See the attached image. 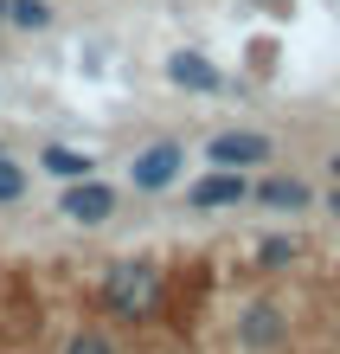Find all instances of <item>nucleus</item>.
Segmentation results:
<instances>
[{"label": "nucleus", "mask_w": 340, "mask_h": 354, "mask_svg": "<svg viewBox=\"0 0 340 354\" xmlns=\"http://www.w3.org/2000/svg\"><path fill=\"white\" fill-rule=\"evenodd\" d=\"M0 149H7V142H0Z\"/></svg>", "instance_id": "nucleus-18"}, {"label": "nucleus", "mask_w": 340, "mask_h": 354, "mask_svg": "<svg viewBox=\"0 0 340 354\" xmlns=\"http://www.w3.org/2000/svg\"><path fill=\"white\" fill-rule=\"evenodd\" d=\"M206 161L212 168H270L276 161V142L263 129H219V136H206Z\"/></svg>", "instance_id": "nucleus-4"}, {"label": "nucleus", "mask_w": 340, "mask_h": 354, "mask_svg": "<svg viewBox=\"0 0 340 354\" xmlns=\"http://www.w3.org/2000/svg\"><path fill=\"white\" fill-rule=\"evenodd\" d=\"M52 26H58V0H7V32L39 39V32H52Z\"/></svg>", "instance_id": "nucleus-10"}, {"label": "nucleus", "mask_w": 340, "mask_h": 354, "mask_svg": "<svg viewBox=\"0 0 340 354\" xmlns=\"http://www.w3.org/2000/svg\"><path fill=\"white\" fill-rule=\"evenodd\" d=\"M328 174H334V187H340V155H334V161H328Z\"/></svg>", "instance_id": "nucleus-15"}, {"label": "nucleus", "mask_w": 340, "mask_h": 354, "mask_svg": "<svg viewBox=\"0 0 340 354\" xmlns=\"http://www.w3.org/2000/svg\"><path fill=\"white\" fill-rule=\"evenodd\" d=\"M334 328H340V316H334Z\"/></svg>", "instance_id": "nucleus-17"}, {"label": "nucleus", "mask_w": 340, "mask_h": 354, "mask_svg": "<svg viewBox=\"0 0 340 354\" xmlns=\"http://www.w3.org/2000/svg\"><path fill=\"white\" fill-rule=\"evenodd\" d=\"M65 354H122V348L103 335V328H77V335L65 342Z\"/></svg>", "instance_id": "nucleus-13"}, {"label": "nucleus", "mask_w": 340, "mask_h": 354, "mask_svg": "<svg viewBox=\"0 0 340 354\" xmlns=\"http://www.w3.org/2000/svg\"><path fill=\"white\" fill-rule=\"evenodd\" d=\"M116 213H122V187H116V180H103V174H90V180H71V187H58V219L83 225V232L110 225Z\"/></svg>", "instance_id": "nucleus-2"}, {"label": "nucleus", "mask_w": 340, "mask_h": 354, "mask_svg": "<svg viewBox=\"0 0 340 354\" xmlns=\"http://www.w3.org/2000/svg\"><path fill=\"white\" fill-rule=\"evenodd\" d=\"M250 200H257L263 213H308V206H314V187L295 180V174H263L257 187H250Z\"/></svg>", "instance_id": "nucleus-9"}, {"label": "nucleus", "mask_w": 340, "mask_h": 354, "mask_svg": "<svg viewBox=\"0 0 340 354\" xmlns=\"http://www.w3.org/2000/svg\"><path fill=\"white\" fill-rule=\"evenodd\" d=\"M97 303L110 309L116 322L161 316V303H167V270H161V258H110V264H103V277H97Z\"/></svg>", "instance_id": "nucleus-1"}, {"label": "nucleus", "mask_w": 340, "mask_h": 354, "mask_svg": "<svg viewBox=\"0 0 340 354\" xmlns=\"http://www.w3.org/2000/svg\"><path fill=\"white\" fill-rule=\"evenodd\" d=\"M32 168L46 174V180H58V187H71V180H90V174L103 168V161H97L90 149H71V142H46Z\"/></svg>", "instance_id": "nucleus-8"}, {"label": "nucleus", "mask_w": 340, "mask_h": 354, "mask_svg": "<svg viewBox=\"0 0 340 354\" xmlns=\"http://www.w3.org/2000/svg\"><path fill=\"white\" fill-rule=\"evenodd\" d=\"M328 213H334V219H340V187H334V194H328Z\"/></svg>", "instance_id": "nucleus-14"}, {"label": "nucleus", "mask_w": 340, "mask_h": 354, "mask_svg": "<svg viewBox=\"0 0 340 354\" xmlns=\"http://www.w3.org/2000/svg\"><path fill=\"white\" fill-rule=\"evenodd\" d=\"M161 77H167L174 91H186V97H219V91H225V71L212 65L206 52H193V46L167 52V58H161Z\"/></svg>", "instance_id": "nucleus-6"}, {"label": "nucleus", "mask_w": 340, "mask_h": 354, "mask_svg": "<svg viewBox=\"0 0 340 354\" xmlns=\"http://www.w3.org/2000/svg\"><path fill=\"white\" fill-rule=\"evenodd\" d=\"M283 342H289V316H283V303L257 297V303H244V309H238V348H244V354H276Z\"/></svg>", "instance_id": "nucleus-5"}, {"label": "nucleus", "mask_w": 340, "mask_h": 354, "mask_svg": "<svg viewBox=\"0 0 340 354\" xmlns=\"http://www.w3.org/2000/svg\"><path fill=\"white\" fill-rule=\"evenodd\" d=\"M244 200H250V180L238 168H206L186 187V206H193V213H225V206H244Z\"/></svg>", "instance_id": "nucleus-7"}, {"label": "nucleus", "mask_w": 340, "mask_h": 354, "mask_svg": "<svg viewBox=\"0 0 340 354\" xmlns=\"http://www.w3.org/2000/svg\"><path fill=\"white\" fill-rule=\"evenodd\" d=\"M180 174H186V149L174 136L135 149V161H129V187H135V194H167V187H180Z\"/></svg>", "instance_id": "nucleus-3"}, {"label": "nucleus", "mask_w": 340, "mask_h": 354, "mask_svg": "<svg viewBox=\"0 0 340 354\" xmlns=\"http://www.w3.org/2000/svg\"><path fill=\"white\" fill-rule=\"evenodd\" d=\"M26 187H32V168L0 149V206H19V200H26Z\"/></svg>", "instance_id": "nucleus-11"}, {"label": "nucleus", "mask_w": 340, "mask_h": 354, "mask_svg": "<svg viewBox=\"0 0 340 354\" xmlns=\"http://www.w3.org/2000/svg\"><path fill=\"white\" fill-rule=\"evenodd\" d=\"M295 258H302V245L283 239V232H270V239L257 245V270H283V264H295Z\"/></svg>", "instance_id": "nucleus-12"}, {"label": "nucleus", "mask_w": 340, "mask_h": 354, "mask_svg": "<svg viewBox=\"0 0 340 354\" xmlns=\"http://www.w3.org/2000/svg\"><path fill=\"white\" fill-rule=\"evenodd\" d=\"M0 32H7V0H0Z\"/></svg>", "instance_id": "nucleus-16"}]
</instances>
